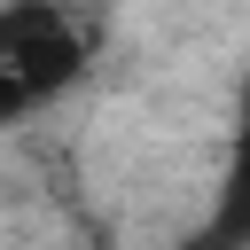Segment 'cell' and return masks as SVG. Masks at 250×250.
<instances>
[{
  "label": "cell",
  "instance_id": "obj_1",
  "mask_svg": "<svg viewBox=\"0 0 250 250\" xmlns=\"http://www.w3.org/2000/svg\"><path fill=\"white\" fill-rule=\"evenodd\" d=\"M94 55V31L62 0H8L0 8V125L55 102Z\"/></svg>",
  "mask_w": 250,
  "mask_h": 250
},
{
  "label": "cell",
  "instance_id": "obj_2",
  "mask_svg": "<svg viewBox=\"0 0 250 250\" xmlns=\"http://www.w3.org/2000/svg\"><path fill=\"white\" fill-rule=\"evenodd\" d=\"M211 242L242 250L250 242V94H242V125H234V156H227V188H219V227Z\"/></svg>",
  "mask_w": 250,
  "mask_h": 250
},
{
  "label": "cell",
  "instance_id": "obj_3",
  "mask_svg": "<svg viewBox=\"0 0 250 250\" xmlns=\"http://www.w3.org/2000/svg\"><path fill=\"white\" fill-rule=\"evenodd\" d=\"M203 250H227V242H203Z\"/></svg>",
  "mask_w": 250,
  "mask_h": 250
}]
</instances>
